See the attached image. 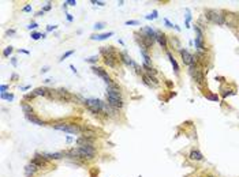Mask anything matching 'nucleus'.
I'll return each mask as SVG.
<instances>
[{
	"instance_id": "nucleus-1",
	"label": "nucleus",
	"mask_w": 239,
	"mask_h": 177,
	"mask_svg": "<svg viewBox=\"0 0 239 177\" xmlns=\"http://www.w3.org/2000/svg\"><path fill=\"white\" fill-rule=\"evenodd\" d=\"M52 127L55 130L63 131V132H68V133H76V135H82V127L75 125V124H68V123H56L52 124Z\"/></svg>"
},
{
	"instance_id": "nucleus-2",
	"label": "nucleus",
	"mask_w": 239,
	"mask_h": 177,
	"mask_svg": "<svg viewBox=\"0 0 239 177\" xmlns=\"http://www.w3.org/2000/svg\"><path fill=\"white\" fill-rule=\"evenodd\" d=\"M105 97H107V102L109 106H112L113 109H122L124 106V101L122 98V94H116V93H105Z\"/></svg>"
},
{
	"instance_id": "nucleus-3",
	"label": "nucleus",
	"mask_w": 239,
	"mask_h": 177,
	"mask_svg": "<svg viewBox=\"0 0 239 177\" xmlns=\"http://www.w3.org/2000/svg\"><path fill=\"white\" fill-rule=\"evenodd\" d=\"M205 14H206V18L209 19V21H212L213 23L224 25V22H226V16H224L221 12L216 11V10H208Z\"/></svg>"
},
{
	"instance_id": "nucleus-4",
	"label": "nucleus",
	"mask_w": 239,
	"mask_h": 177,
	"mask_svg": "<svg viewBox=\"0 0 239 177\" xmlns=\"http://www.w3.org/2000/svg\"><path fill=\"white\" fill-rule=\"evenodd\" d=\"M180 56H182V61L186 65H195L197 59H198V56L191 55L187 49H180Z\"/></svg>"
},
{
	"instance_id": "nucleus-5",
	"label": "nucleus",
	"mask_w": 239,
	"mask_h": 177,
	"mask_svg": "<svg viewBox=\"0 0 239 177\" xmlns=\"http://www.w3.org/2000/svg\"><path fill=\"white\" fill-rule=\"evenodd\" d=\"M30 164L33 166H36L37 169H42V168H45V166L48 165V158H47V157H44V154L37 153V154L34 155V158L30 161Z\"/></svg>"
},
{
	"instance_id": "nucleus-6",
	"label": "nucleus",
	"mask_w": 239,
	"mask_h": 177,
	"mask_svg": "<svg viewBox=\"0 0 239 177\" xmlns=\"http://www.w3.org/2000/svg\"><path fill=\"white\" fill-rule=\"evenodd\" d=\"M92 70H93V72H94L96 75H98L100 78H103V79H104V82L107 83V86H109V85H112V83H113V82H112V79H111V76L108 75V72L103 68V67L93 65V67H92Z\"/></svg>"
},
{
	"instance_id": "nucleus-7",
	"label": "nucleus",
	"mask_w": 239,
	"mask_h": 177,
	"mask_svg": "<svg viewBox=\"0 0 239 177\" xmlns=\"http://www.w3.org/2000/svg\"><path fill=\"white\" fill-rule=\"evenodd\" d=\"M78 153L82 158L92 159L96 155V149L94 147H90V146H81V147H78Z\"/></svg>"
},
{
	"instance_id": "nucleus-8",
	"label": "nucleus",
	"mask_w": 239,
	"mask_h": 177,
	"mask_svg": "<svg viewBox=\"0 0 239 177\" xmlns=\"http://www.w3.org/2000/svg\"><path fill=\"white\" fill-rule=\"evenodd\" d=\"M142 80H143V83L148 85L149 87H156V86H159V80L156 79L155 75L143 74V75H142Z\"/></svg>"
},
{
	"instance_id": "nucleus-9",
	"label": "nucleus",
	"mask_w": 239,
	"mask_h": 177,
	"mask_svg": "<svg viewBox=\"0 0 239 177\" xmlns=\"http://www.w3.org/2000/svg\"><path fill=\"white\" fill-rule=\"evenodd\" d=\"M118 60L119 59H118L116 52H113V53H111V55L104 56V63H105V65L111 67V68H115V67H116V61Z\"/></svg>"
},
{
	"instance_id": "nucleus-10",
	"label": "nucleus",
	"mask_w": 239,
	"mask_h": 177,
	"mask_svg": "<svg viewBox=\"0 0 239 177\" xmlns=\"http://www.w3.org/2000/svg\"><path fill=\"white\" fill-rule=\"evenodd\" d=\"M93 143H94V138H88V136H79L76 139V145L79 147L81 146H90L93 147Z\"/></svg>"
},
{
	"instance_id": "nucleus-11",
	"label": "nucleus",
	"mask_w": 239,
	"mask_h": 177,
	"mask_svg": "<svg viewBox=\"0 0 239 177\" xmlns=\"http://www.w3.org/2000/svg\"><path fill=\"white\" fill-rule=\"evenodd\" d=\"M156 41L160 44V46L163 48V49H167L168 44H167V36L164 34V33L157 31V33H156Z\"/></svg>"
},
{
	"instance_id": "nucleus-12",
	"label": "nucleus",
	"mask_w": 239,
	"mask_h": 177,
	"mask_svg": "<svg viewBox=\"0 0 239 177\" xmlns=\"http://www.w3.org/2000/svg\"><path fill=\"white\" fill-rule=\"evenodd\" d=\"M26 120L30 121L32 124H36V125H45V121L38 119L36 114H26Z\"/></svg>"
},
{
	"instance_id": "nucleus-13",
	"label": "nucleus",
	"mask_w": 239,
	"mask_h": 177,
	"mask_svg": "<svg viewBox=\"0 0 239 177\" xmlns=\"http://www.w3.org/2000/svg\"><path fill=\"white\" fill-rule=\"evenodd\" d=\"M189 157H190V159H193V161H202V159H204L202 153H201L199 150H197V149L191 150V153H190Z\"/></svg>"
},
{
	"instance_id": "nucleus-14",
	"label": "nucleus",
	"mask_w": 239,
	"mask_h": 177,
	"mask_svg": "<svg viewBox=\"0 0 239 177\" xmlns=\"http://www.w3.org/2000/svg\"><path fill=\"white\" fill-rule=\"evenodd\" d=\"M111 36H113V31H108V33H104V34H93L90 37V40H97V41H104L109 38Z\"/></svg>"
},
{
	"instance_id": "nucleus-15",
	"label": "nucleus",
	"mask_w": 239,
	"mask_h": 177,
	"mask_svg": "<svg viewBox=\"0 0 239 177\" xmlns=\"http://www.w3.org/2000/svg\"><path fill=\"white\" fill-rule=\"evenodd\" d=\"M44 157H47L48 159H61L63 157H66L64 153H44Z\"/></svg>"
},
{
	"instance_id": "nucleus-16",
	"label": "nucleus",
	"mask_w": 239,
	"mask_h": 177,
	"mask_svg": "<svg viewBox=\"0 0 239 177\" xmlns=\"http://www.w3.org/2000/svg\"><path fill=\"white\" fill-rule=\"evenodd\" d=\"M167 56H168V59H169V61H171L172 68H174L175 74H176V75H179V65H178V63H176V60L174 59V56L171 55V52H167Z\"/></svg>"
},
{
	"instance_id": "nucleus-17",
	"label": "nucleus",
	"mask_w": 239,
	"mask_h": 177,
	"mask_svg": "<svg viewBox=\"0 0 239 177\" xmlns=\"http://www.w3.org/2000/svg\"><path fill=\"white\" fill-rule=\"evenodd\" d=\"M36 170H37L36 166H33L32 164H29L26 168H25V176L26 177H33V174L36 173Z\"/></svg>"
},
{
	"instance_id": "nucleus-18",
	"label": "nucleus",
	"mask_w": 239,
	"mask_h": 177,
	"mask_svg": "<svg viewBox=\"0 0 239 177\" xmlns=\"http://www.w3.org/2000/svg\"><path fill=\"white\" fill-rule=\"evenodd\" d=\"M107 91L108 93H116V94H122L120 93V87L116 85V83H112V85H109L107 86Z\"/></svg>"
},
{
	"instance_id": "nucleus-19",
	"label": "nucleus",
	"mask_w": 239,
	"mask_h": 177,
	"mask_svg": "<svg viewBox=\"0 0 239 177\" xmlns=\"http://www.w3.org/2000/svg\"><path fill=\"white\" fill-rule=\"evenodd\" d=\"M113 52H115L113 46H101V49H100V53H101L103 56L111 55V53H113Z\"/></svg>"
},
{
	"instance_id": "nucleus-20",
	"label": "nucleus",
	"mask_w": 239,
	"mask_h": 177,
	"mask_svg": "<svg viewBox=\"0 0 239 177\" xmlns=\"http://www.w3.org/2000/svg\"><path fill=\"white\" fill-rule=\"evenodd\" d=\"M195 48H197L198 52H202V50L205 49L204 40H201V38H197V37H195Z\"/></svg>"
},
{
	"instance_id": "nucleus-21",
	"label": "nucleus",
	"mask_w": 239,
	"mask_h": 177,
	"mask_svg": "<svg viewBox=\"0 0 239 177\" xmlns=\"http://www.w3.org/2000/svg\"><path fill=\"white\" fill-rule=\"evenodd\" d=\"M21 106H22V111L25 112L26 114H33V108H32V105H29V104H26V102H22L21 104Z\"/></svg>"
},
{
	"instance_id": "nucleus-22",
	"label": "nucleus",
	"mask_w": 239,
	"mask_h": 177,
	"mask_svg": "<svg viewBox=\"0 0 239 177\" xmlns=\"http://www.w3.org/2000/svg\"><path fill=\"white\" fill-rule=\"evenodd\" d=\"M33 93L36 94V97H37V95H48V90L45 87H37Z\"/></svg>"
},
{
	"instance_id": "nucleus-23",
	"label": "nucleus",
	"mask_w": 239,
	"mask_h": 177,
	"mask_svg": "<svg viewBox=\"0 0 239 177\" xmlns=\"http://www.w3.org/2000/svg\"><path fill=\"white\" fill-rule=\"evenodd\" d=\"M143 68H145V71H146V74H149V75H155L156 76V74H157V71L153 68L152 65H146L145 63H143Z\"/></svg>"
},
{
	"instance_id": "nucleus-24",
	"label": "nucleus",
	"mask_w": 239,
	"mask_h": 177,
	"mask_svg": "<svg viewBox=\"0 0 239 177\" xmlns=\"http://www.w3.org/2000/svg\"><path fill=\"white\" fill-rule=\"evenodd\" d=\"M97 60H98L97 56H90V57H86V59H85L86 63H90V64H96V63H97Z\"/></svg>"
},
{
	"instance_id": "nucleus-25",
	"label": "nucleus",
	"mask_w": 239,
	"mask_h": 177,
	"mask_svg": "<svg viewBox=\"0 0 239 177\" xmlns=\"http://www.w3.org/2000/svg\"><path fill=\"white\" fill-rule=\"evenodd\" d=\"M12 50H14V48H12V46H7L6 49L3 50V56H4V57H8L12 53Z\"/></svg>"
},
{
	"instance_id": "nucleus-26",
	"label": "nucleus",
	"mask_w": 239,
	"mask_h": 177,
	"mask_svg": "<svg viewBox=\"0 0 239 177\" xmlns=\"http://www.w3.org/2000/svg\"><path fill=\"white\" fill-rule=\"evenodd\" d=\"M41 37H42V34H41V33H37V31H34V33H32V40H34V41H37V40H40Z\"/></svg>"
},
{
	"instance_id": "nucleus-27",
	"label": "nucleus",
	"mask_w": 239,
	"mask_h": 177,
	"mask_svg": "<svg viewBox=\"0 0 239 177\" xmlns=\"http://www.w3.org/2000/svg\"><path fill=\"white\" fill-rule=\"evenodd\" d=\"M74 52H75L74 49H73V50H68V52H66V53H64L63 56H61V57H60V61H63V60H66V59H67V57H68V56H71V55H73V53H74Z\"/></svg>"
},
{
	"instance_id": "nucleus-28",
	"label": "nucleus",
	"mask_w": 239,
	"mask_h": 177,
	"mask_svg": "<svg viewBox=\"0 0 239 177\" xmlns=\"http://www.w3.org/2000/svg\"><path fill=\"white\" fill-rule=\"evenodd\" d=\"M104 26H105V23H103V22H97L93 27L96 29V30H101V29H104Z\"/></svg>"
},
{
	"instance_id": "nucleus-29",
	"label": "nucleus",
	"mask_w": 239,
	"mask_h": 177,
	"mask_svg": "<svg viewBox=\"0 0 239 177\" xmlns=\"http://www.w3.org/2000/svg\"><path fill=\"white\" fill-rule=\"evenodd\" d=\"M148 21H152V19H156L157 18V11H153V14H150V15H146L145 16Z\"/></svg>"
},
{
	"instance_id": "nucleus-30",
	"label": "nucleus",
	"mask_w": 239,
	"mask_h": 177,
	"mask_svg": "<svg viewBox=\"0 0 239 177\" xmlns=\"http://www.w3.org/2000/svg\"><path fill=\"white\" fill-rule=\"evenodd\" d=\"M206 98L212 99V101H219V97H217L216 94H209V95H206Z\"/></svg>"
},
{
	"instance_id": "nucleus-31",
	"label": "nucleus",
	"mask_w": 239,
	"mask_h": 177,
	"mask_svg": "<svg viewBox=\"0 0 239 177\" xmlns=\"http://www.w3.org/2000/svg\"><path fill=\"white\" fill-rule=\"evenodd\" d=\"M51 8H52V3H51V2H48V3H47V6H45L44 8H42V11H44V12H45V11H49Z\"/></svg>"
},
{
	"instance_id": "nucleus-32",
	"label": "nucleus",
	"mask_w": 239,
	"mask_h": 177,
	"mask_svg": "<svg viewBox=\"0 0 239 177\" xmlns=\"http://www.w3.org/2000/svg\"><path fill=\"white\" fill-rule=\"evenodd\" d=\"M126 25H127V26H130V25H140V22L131 19V21H127V22H126Z\"/></svg>"
},
{
	"instance_id": "nucleus-33",
	"label": "nucleus",
	"mask_w": 239,
	"mask_h": 177,
	"mask_svg": "<svg viewBox=\"0 0 239 177\" xmlns=\"http://www.w3.org/2000/svg\"><path fill=\"white\" fill-rule=\"evenodd\" d=\"M22 11L23 12H30L32 11V6H30V4H27V6H25V7L22 8Z\"/></svg>"
},
{
	"instance_id": "nucleus-34",
	"label": "nucleus",
	"mask_w": 239,
	"mask_h": 177,
	"mask_svg": "<svg viewBox=\"0 0 239 177\" xmlns=\"http://www.w3.org/2000/svg\"><path fill=\"white\" fill-rule=\"evenodd\" d=\"M37 27H38V25H37L36 22H32L30 25L27 26V29H29V30H32V29H37Z\"/></svg>"
},
{
	"instance_id": "nucleus-35",
	"label": "nucleus",
	"mask_w": 239,
	"mask_h": 177,
	"mask_svg": "<svg viewBox=\"0 0 239 177\" xmlns=\"http://www.w3.org/2000/svg\"><path fill=\"white\" fill-rule=\"evenodd\" d=\"M6 99H7V101H12V99H14V94L6 93Z\"/></svg>"
},
{
	"instance_id": "nucleus-36",
	"label": "nucleus",
	"mask_w": 239,
	"mask_h": 177,
	"mask_svg": "<svg viewBox=\"0 0 239 177\" xmlns=\"http://www.w3.org/2000/svg\"><path fill=\"white\" fill-rule=\"evenodd\" d=\"M36 97V94L34 93H30V94H26L25 95V99H32V98H34Z\"/></svg>"
},
{
	"instance_id": "nucleus-37",
	"label": "nucleus",
	"mask_w": 239,
	"mask_h": 177,
	"mask_svg": "<svg viewBox=\"0 0 239 177\" xmlns=\"http://www.w3.org/2000/svg\"><path fill=\"white\" fill-rule=\"evenodd\" d=\"M7 89H8V85H2V86H0V91H2V93H6Z\"/></svg>"
},
{
	"instance_id": "nucleus-38",
	"label": "nucleus",
	"mask_w": 239,
	"mask_h": 177,
	"mask_svg": "<svg viewBox=\"0 0 239 177\" xmlns=\"http://www.w3.org/2000/svg\"><path fill=\"white\" fill-rule=\"evenodd\" d=\"M56 27H57V26H55V25H49V26L47 27V31H52V30H55Z\"/></svg>"
},
{
	"instance_id": "nucleus-39",
	"label": "nucleus",
	"mask_w": 239,
	"mask_h": 177,
	"mask_svg": "<svg viewBox=\"0 0 239 177\" xmlns=\"http://www.w3.org/2000/svg\"><path fill=\"white\" fill-rule=\"evenodd\" d=\"M48 71H49V67L45 65V67H42V68H41V74H45V72H48Z\"/></svg>"
},
{
	"instance_id": "nucleus-40",
	"label": "nucleus",
	"mask_w": 239,
	"mask_h": 177,
	"mask_svg": "<svg viewBox=\"0 0 239 177\" xmlns=\"http://www.w3.org/2000/svg\"><path fill=\"white\" fill-rule=\"evenodd\" d=\"M164 22H165V25L168 26V27H175V25H172V23L168 21V19H164Z\"/></svg>"
},
{
	"instance_id": "nucleus-41",
	"label": "nucleus",
	"mask_w": 239,
	"mask_h": 177,
	"mask_svg": "<svg viewBox=\"0 0 239 177\" xmlns=\"http://www.w3.org/2000/svg\"><path fill=\"white\" fill-rule=\"evenodd\" d=\"M66 3L68 4V6H75V4H76V2H75V0H67Z\"/></svg>"
},
{
	"instance_id": "nucleus-42",
	"label": "nucleus",
	"mask_w": 239,
	"mask_h": 177,
	"mask_svg": "<svg viewBox=\"0 0 239 177\" xmlns=\"http://www.w3.org/2000/svg\"><path fill=\"white\" fill-rule=\"evenodd\" d=\"M92 4H98V6H105L104 2H96V0H92Z\"/></svg>"
},
{
	"instance_id": "nucleus-43",
	"label": "nucleus",
	"mask_w": 239,
	"mask_h": 177,
	"mask_svg": "<svg viewBox=\"0 0 239 177\" xmlns=\"http://www.w3.org/2000/svg\"><path fill=\"white\" fill-rule=\"evenodd\" d=\"M11 64L14 67H17V57H11Z\"/></svg>"
},
{
	"instance_id": "nucleus-44",
	"label": "nucleus",
	"mask_w": 239,
	"mask_h": 177,
	"mask_svg": "<svg viewBox=\"0 0 239 177\" xmlns=\"http://www.w3.org/2000/svg\"><path fill=\"white\" fill-rule=\"evenodd\" d=\"M73 15H71V14H68V12H67V21H68V22H73Z\"/></svg>"
},
{
	"instance_id": "nucleus-45",
	"label": "nucleus",
	"mask_w": 239,
	"mask_h": 177,
	"mask_svg": "<svg viewBox=\"0 0 239 177\" xmlns=\"http://www.w3.org/2000/svg\"><path fill=\"white\" fill-rule=\"evenodd\" d=\"M7 34H8V36H12V34H15V30H14V29H11V30H7Z\"/></svg>"
},
{
	"instance_id": "nucleus-46",
	"label": "nucleus",
	"mask_w": 239,
	"mask_h": 177,
	"mask_svg": "<svg viewBox=\"0 0 239 177\" xmlns=\"http://www.w3.org/2000/svg\"><path fill=\"white\" fill-rule=\"evenodd\" d=\"M70 68H71V71H73V72H74V74H76V68H75V67H74L73 64H71V65H70Z\"/></svg>"
},
{
	"instance_id": "nucleus-47",
	"label": "nucleus",
	"mask_w": 239,
	"mask_h": 177,
	"mask_svg": "<svg viewBox=\"0 0 239 177\" xmlns=\"http://www.w3.org/2000/svg\"><path fill=\"white\" fill-rule=\"evenodd\" d=\"M42 15H44V11H38L36 16H42Z\"/></svg>"
},
{
	"instance_id": "nucleus-48",
	"label": "nucleus",
	"mask_w": 239,
	"mask_h": 177,
	"mask_svg": "<svg viewBox=\"0 0 239 177\" xmlns=\"http://www.w3.org/2000/svg\"><path fill=\"white\" fill-rule=\"evenodd\" d=\"M73 142V138H70V136H67V143H71Z\"/></svg>"
},
{
	"instance_id": "nucleus-49",
	"label": "nucleus",
	"mask_w": 239,
	"mask_h": 177,
	"mask_svg": "<svg viewBox=\"0 0 239 177\" xmlns=\"http://www.w3.org/2000/svg\"><path fill=\"white\" fill-rule=\"evenodd\" d=\"M0 98H2V99H6V93H2V95H0Z\"/></svg>"
},
{
	"instance_id": "nucleus-50",
	"label": "nucleus",
	"mask_w": 239,
	"mask_h": 177,
	"mask_svg": "<svg viewBox=\"0 0 239 177\" xmlns=\"http://www.w3.org/2000/svg\"><path fill=\"white\" fill-rule=\"evenodd\" d=\"M67 6H68V4H67L66 2L63 3V10H64V11H66V10H67Z\"/></svg>"
},
{
	"instance_id": "nucleus-51",
	"label": "nucleus",
	"mask_w": 239,
	"mask_h": 177,
	"mask_svg": "<svg viewBox=\"0 0 239 177\" xmlns=\"http://www.w3.org/2000/svg\"><path fill=\"white\" fill-rule=\"evenodd\" d=\"M19 52H22V53H25V55H29V50H23V49L21 50V49H19Z\"/></svg>"
},
{
	"instance_id": "nucleus-52",
	"label": "nucleus",
	"mask_w": 239,
	"mask_h": 177,
	"mask_svg": "<svg viewBox=\"0 0 239 177\" xmlns=\"http://www.w3.org/2000/svg\"><path fill=\"white\" fill-rule=\"evenodd\" d=\"M27 89H30V86H23L21 90H27Z\"/></svg>"
},
{
	"instance_id": "nucleus-53",
	"label": "nucleus",
	"mask_w": 239,
	"mask_h": 177,
	"mask_svg": "<svg viewBox=\"0 0 239 177\" xmlns=\"http://www.w3.org/2000/svg\"><path fill=\"white\" fill-rule=\"evenodd\" d=\"M208 177H214V176H208Z\"/></svg>"
}]
</instances>
